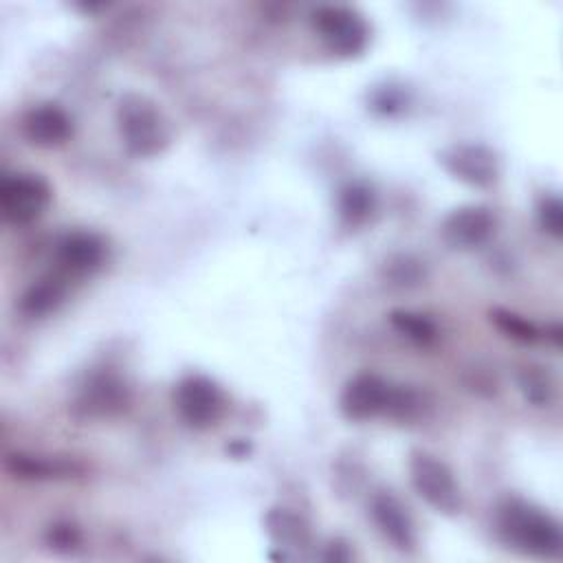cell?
Here are the masks:
<instances>
[{
  "mask_svg": "<svg viewBox=\"0 0 563 563\" xmlns=\"http://www.w3.org/2000/svg\"><path fill=\"white\" fill-rule=\"evenodd\" d=\"M499 528L510 543L537 556H556L563 548L559 521L521 499H508L499 508Z\"/></svg>",
  "mask_w": 563,
  "mask_h": 563,
  "instance_id": "1",
  "label": "cell"
},
{
  "mask_svg": "<svg viewBox=\"0 0 563 563\" xmlns=\"http://www.w3.org/2000/svg\"><path fill=\"white\" fill-rule=\"evenodd\" d=\"M117 119L121 139L134 156H154L169 141V132L161 112L145 97L128 95L121 99Z\"/></svg>",
  "mask_w": 563,
  "mask_h": 563,
  "instance_id": "2",
  "label": "cell"
},
{
  "mask_svg": "<svg viewBox=\"0 0 563 563\" xmlns=\"http://www.w3.org/2000/svg\"><path fill=\"white\" fill-rule=\"evenodd\" d=\"M411 484L416 493L438 512L455 515L462 506V493L453 471L431 453L413 451L409 457Z\"/></svg>",
  "mask_w": 563,
  "mask_h": 563,
  "instance_id": "3",
  "label": "cell"
},
{
  "mask_svg": "<svg viewBox=\"0 0 563 563\" xmlns=\"http://www.w3.org/2000/svg\"><path fill=\"white\" fill-rule=\"evenodd\" d=\"M312 18L319 37L336 55H358L369 40L367 22L350 7L323 4L312 13Z\"/></svg>",
  "mask_w": 563,
  "mask_h": 563,
  "instance_id": "4",
  "label": "cell"
},
{
  "mask_svg": "<svg viewBox=\"0 0 563 563\" xmlns=\"http://www.w3.org/2000/svg\"><path fill=\"white\" fill-rule=\"evenodd\" d=\"M51 202V187L35 174H9L0 183V213L9 224H31Z\"/></svg>",
  "mask_w": 563,
  "mask_h": 563,
  "instance_id": "5",
  "label": "cell"
},
{
  "mask_svg": "<svg viewBox=\"0 0 563 563\" xmlns=\"http://www.w3.org/2000/svg\"><path fill=\"white\" fill-rule=\"evenodd\" d=\"M180 418L191 427H209L222 413V394L207 376H187L178 383L174 394Z\"/></svg>",
  "mask_w": 563,
  "mask_h": 563,
  "instance_id": "6",
  "label": "cell"
},
{
  "mask_svg": "<svg viewBox=\"0 0 563 563\" xmlns=\"http://www.w3.org/2000/svg\"><path fill=\"white\" fill-rule=\"evenodd\" d=\"M391 387L376 374H361L352 378L341 394V411L350 420H367L394 405Z\"/></svg>",
  "mask_w": 563,
  "mask_h": 563,
  "instance_id": "7",
  "label": "cell"
},
{
  "mask_svg": "<svg viewBox=\"0 0 563 563\" xmlns=\"http://www.w3.org/2000/svg\"><path fill=\"white\" fill-rule=\"evenodd\" d=\"M440 161L455 178L475 187L493 185L499 174L495 154L482 145H455Z\"/></svg>",
  "mask_w": 563,
  "mask_h": 563,
  "instance_id": "8",
  "label": "cell"
},
{
  "mask_svg": "<svg viewBox=\"0 0 563 563\" xmlns=\"http://www.w3.org/2000/svg\"><path fill=\"white\" fill-rule=\"evenodd\" d=\"M495 229V218L486 207L455 209L442 224V235L453 249H473L488 240Z\"/></svg>",
  "mask_w": 563,
  "mask_h": 563,
  "instance_id": "9",
  "label": "cell"
},
{
  "mask_svg": "<svg viewBox=\"0 0 563 563\" xmlns=\"http://www.w3.org/2000/svg\"><path fill=\"white\" fill-rule=\"evenodd\" d=\"M22 128L26 139L42 147L59 145L73 134V121L57 103H40L31 108L24 117Z\"/></svg>",
  "mask_w": 563,
  "mask_h": 563,
  "instance_id": "10",
  "label": "cell"
},
{
  "mask_svg": "<svg viewBox=\"0 0 563 563\" xmlns=\"http://www.w3.org/2000/svg\"><path fill=\"white\" fill-rule=\"evenodd\" d=\"M57 260L64 271L84 275L95 271L103 260V242L95 233H68L57 246Z\"/></svg>",
  "mask_w": 563,
  "mask_h": 563,
  "instance_id": "11",
  "label": "cell"
},
{
  "mask_svg": "<svg viewBox=\"0 0 563 563\" xmlns=\"http://www.w3.org/2000/svg\"><path fill=\"white\" fill-rule=\"evenodd\" d=\"M372 517L383 530V534L400 550H411L416 543L413 523L405 508L387 493H380L372 499Z\"/></svg>",
  "mask_w": 563,
  "mask_h": 563,
  "instance_id": "12",
  "label": "cell"
},
{
  "mask_svg": "<svg viewBox=\"0 0 563 563\" xmlns=\"http://www.w3.org/2000/svg\"><path fill=\"white\" fill-rule=\"evenodd\" d=\"M64 299V284L57 277H46L40 279L37 284H33L26 295L22 297V310L40 317L46 314L51 310H55L59 306V301Z\"/></svg>",
  "mask_w": 563,
  "mask_h": 563,
  "instance_id": "13",
  "label": "cell"
},
{
  "mask_svg": "<svg viewBox=\"0 0 563 563\" xmlns=\"http://www.w3.org/2000/svg\"><path fill=\"white\" fill-rule=\"evenodd\" d=\"M391 325L405 334L407 339L416 343H431L435 339V325L429 317L418 314V312H407V310H394L391 312Z\"/></svg>",
  "mask_w": 563,
  "mask_h": 563,
  "instance_id": "14",
  "label": "cell"
},
{
  "mask_svg": "<svg viewBox=\"0 0 563 563\" xmlns=\"http://www.w3.org/2000/svg\"><path fill=\"white\" fill-rule=\"evenodd\" d=\"M372 189H367L365 185H347L343 191H341V216L347 220V222H361L369 216L372 211Z\"/></svg>",
  "mask_w": 563,
  "mask_h": 563,
  "instance_id": "15",
  "label": "cell"
},
{
  "mask_svg": "<svg viewBox=\"0 0 563 563\" xmlns=\"http://www.w3.org/2000/svg\"><path fill=\"white\" fill-rule=\"evenodd\" d=\"M266 526H268V532L282 541V543H301L306 539V528L301 526V521L286 512V510H273L268 517H266Z\"/></svg>",
  "mask_w": 563,
  "mask_h": 563,
  "instance_id": "16",
  "label": "cell"
},
{
  "mask_svg": "<svg viewBox=\"0 0 563 563\" xmlns=\"http://www.w3.org/2000/svg\"><path fill=\"white\" fill-rule=\"evenodd\" d=\"M490 317H493V321L497 323V328H499L501 332H506L508 336H512V339H517V341L530 343V341H534V339L539 336L537 328H534L528 319H523V317H519V314H515V312L495 310V312H490Z\"/></svg>",
  "mask_w": 563,
  "mask_h": 563,
  "instance_id": "17",
  "label": "cell"
},
{
  "mask_svg": "<svg viewBox=\"0 0 563 563\" xmlns=\"http://www.w3.org/2000/svg\"><path fill=\"white\" fill-rule=\"evenodd\" d=\"M519 385H521V391L526 394V398L530 402L545 405L550 400L552 383L539 367H526L519 376Z\"/></svg>",
  "mask_w": 563,
  "mask_h": 563,
  "instance_id": "18",
  "label": "cell"
},
{
  "mask_svg": "<svg viewBox=\"0 0 563 563\" xmlns=\"http://www.w3.org/2000/svg\"><path fill=\"white\" fill-rule=\"evenodd\" d=\"M539 220H541V227L554 235V238H561L563 233V207L559 202V198H545L541 209H539Z\"/></svg>",
  "mask_w": 563,
  "mask_h": 563,
  "instance_id": "19",
  "label": "cell"
}]
</instances>
